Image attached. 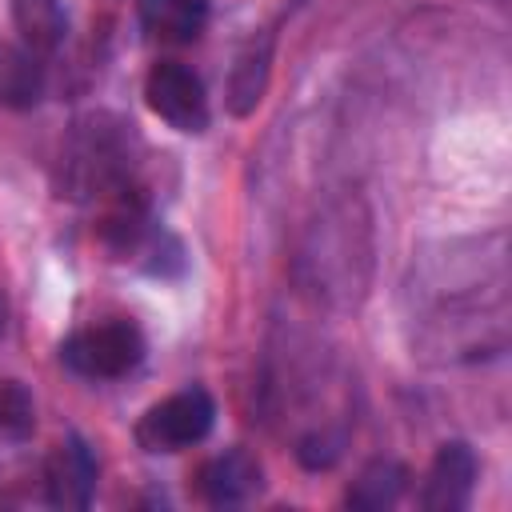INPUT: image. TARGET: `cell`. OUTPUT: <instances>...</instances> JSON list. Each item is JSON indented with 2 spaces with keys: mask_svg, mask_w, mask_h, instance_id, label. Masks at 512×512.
Returning <instances> with one entry per match:
<instances>
[{
  "mask_svg": "<svg viewBox=\"0 0 512 512\" xmlns=\"http://www.w3.org/2000/svg\"><path fill=\"white\" fill-rule=\"evenodd\" d=\"M216 404L204 388H184L152 404L136 424V444L144 452H180L200 444L212 432Z\"/></svg>",
  "mask_w": 512,
  "mask_h": 512,
  "instance_id": "obj_1",
  "label": "cell"
},
{
  "mask_svg": "<svg viewBox=\"0 0 512 512\" xmlns=\"http://www.w3.org/2000/svg\"><path fill=\"white\" fill-rule=\"evenodd\" d=\"M64 364L76 368L80 376H96V380H116L124 372H132L144 356V336L136 324L128 320H108V324H92L76 336L64 340L60 348Z\"/></svg>",
  "mask_w": 512,
  "mask_h": 512,
  "instance_id": "obj_2",
  "label": "cell"
},
{
  "mask_svg": "<svg viewBox=\"0 0 512 512\" xmlns=\"http://www.w3.org/2000/svg\"><path fill=\"white\" fill-rule=\"evenodd\" d=\"M144 100L176 132H204L208 128V96H204L200 76L188 64H176V60L152 64V72L144 80Z\"/></svg>",
  "mask_w": 512,
  "mask_h": 512,
  "instance_id": "obj_3",
  "label": "cell"
},
{
  "mask_svg": "<svg viewBox=\"0 0 512 512\" xmlns=\"http://www.w3.org/2000/svg\"><path fill=\"white\" fill-rule=\"evenodd\" d=\"M44 492L56 508H88L96 492V456L80 436H68L52 448L44 464Z\"/></svg>",
  "mask_w": 512,
  "mask_h": 512,
  "instance_id": "obj_4",
  "label": "cell"
},
{
  "mask_svg": "<svg viewBox=\"0 0 512 512\" xmlns=\"http://www.w3.org/2000/svg\"><path fill=\"white\" fill-rule=\"evenodd\" d=\"M476 484V452L464 440H444L432 456L420 504L428 512H460Z\"/></svg>",
  "mask_w": 512,
  "mask_h": 512,
  "instance_id": "obj_5",
  "label": "cell"
},
{
  "mask_svg": "<svg viewBox=\"0 0 512 512\" xmlns=\"http://www.w3.org/2000/svg\"><path fill=\"white\" fill-rule=\"evenodd\" d=\"M200 492L208 504H244L260 492V464L244 448H228L200 468Z\"/></svg>",
  "mask_w": 512,
  "mask_h": 512,
  "instance_id": "obj_6",
  "label": "cell"
},
{
  "mask_svg": "<svg viewBox=\"0 0 512 512\" xmlns=\"http://www.w3.org/2000/svg\"><path fill=\"white\" fill-rule=\"evenodd\" d=\"M268 64H272V36H252L228 76V108L232 116H248L256 112V104L264 100L268 88Z\"/></svg>",
  "mask_w": 512,
  "mask_h": 512,
  "instance_id": "obj_7",
  "label": "cell"
},
{
  "mask_svg": "<svg viewBox=\"0 0 512 512\" xmlns=\"http://www.w3.org/2000/svg\"><path fill=\"white\" fill-rule=\"evenodd\" d=\"M136 16L148 36L164 44H188L204 28V0H136Z\"/></svg>",
  "mask_w": 512,
  "mask_h": 512,
  "instance_id": "obj_8",
  "label": "cell"
},
{
  "mask_svg": "<svg viewBox=\"0 0 512 512\" xmlns=\"http://www.w3.org/2000/svg\"><path fill=\"white\" fill-rule=\"evenodd\" d=\"M12 24L28 52H56L68 32L60 0H12Z\"/></svg>",
  "mask_w": 512,
  "mask_h": 512,
  "instance_id": "obj_9",
  "label": "cell"
},
{
  "mask_svg": "<svg viewBox=\"0 0 512 512\" xmlns=\"http://www.w3.org/2000/svg\"><path fill=\"white\" fill-rule=\"evenodd\" d=\"M44 92V72L32 60L28 48H16L8 40H0V108H32Z\"/></svg>",
  "mask_w": 512,
  "mask_h": 512,
  "instance_id": "obj_10",
  "label": "cell"
},
{
  "mask_svg": "<svg viewBox=\"0 0 512 512\" xmlns=\"http://www.w3.org/2000/svg\"><path fill=\"white\" fill-rule=\"evenodd\" d=\"M404 484H408V468L404 464H396V460H372L352 480V488H348L344 500L356 512H380V508H392L400 500Z\"/></svg>",
  "mask_w": 512,
  "mask_h": 512,
  "instance_id": "obj_11",
  "label": "cell"
},
{
  "mask_svg": "<svg viewBox=\"0 0 512 512\" xmlns=\"http://www.w3.org/2000/svg\"><path fill=\"white\" fill-rule=\"evenodd\" d=\"M32 428H36V400H32V392L20 380L0 376V436L24 440Z\"/></svg>",
  "mask_w": 512,
  "mask_h": 512,
  "instance_id": "obj_12",
  "label": "cell"
},
{
  "mask_svg": "<svg viewBox=\"0 0 512 512\" xmlns=\"http://www.w3.org/2000/svg\"><path fill=\"white\" fill-rule=\"evenodd\" d=\"M340 436H328V432H312V436H304L300 440V448H296V456H300V464L304 468H332L336 460H340Z\"/></svg>",
  "mask_w": 512,
  "mask_h": 512,
  "instance_id": "obj_13",
  "label": "cell"
},
{
  "mask_svg": "<svg viewBox=\"0 0 512 512\" xmlns=\"http://www.w3.org/2000/svg\"><path fill=\"white\" fill-rule=\"evenodd\" d=\"M4 324H8V300H4V292H0V336H4Z\"/></svg>",
  "mask_w": 512,
  "mask_h": 512,
  "instance_id": "obj_14",
  "label": "cell"
}]
</instances>
